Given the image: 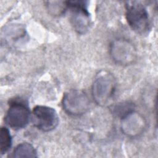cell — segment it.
Masks as SVG:
<instances>
[{
  "label": "cell",
  "instance_id": "5b68a950",
  "mask_svg": "<svg viewBox=\"0 0 158 158\" xmlns=\"http://www.w3.org/2000/svg\"><path fill=\"white\" fill-rule=\"evenodd\" d=\"M33 122L39 130L47 132L57 127L59 117L53 108L45 106H36L33 109Z\"/></svg>",
  "mask_w": 158,
  "mask_h": 158
},
{
  "label": "cell",
  "instance_id": "8992f818",
  "mask_svg": "<svg viewBox=\"0 0 158 158\" xmlns=\"http://www.w3.org/2000/svg\"><path fill=\"white\" fill-rule=\"evenodd\" d=\"M68 8L71 10L70 20L75 30L78 33H84L90 24L89 14L86 2L83 1H66Z\"/></svg>",
  "mask_w": 158,
  "mask_h": 158
},
{
  "label": "cell",
  "instance_id": "277c9868",
  "mask_svg": "<svg viewBox=\"0 0 158 158\" xmlns=\"http://www.w3.org/2000/svg\"><path fill=\"white\" fill-rule=\"evenodd\" d=\"M62 104L67 114L75 116L80 115L88 111L89 100L83 91L71 89L64 93Z\"/></svg>",
  "mask_w": 158,
  "mask_h": 158
},
{
  "label": "cell",
  "instance_id": "7c38bea8",
  "mask_svg": "<svg viewBox=\"0 0 158 158\" xmlns=\"http://www.w3.org/2000/svg\"><path fill=\"white\" fill-rule=\"evenodd\" d=\"M48 10L53 15H60L68 8L66 1H48Z\"/></svg>",
  "mask_w": 158,
  "mask_h": 158
},
{
  "label": "cell",
  "instance_id": "30bf717a",
  "mask_svg": "<svg viewBox=\"0 0 158 158\" xmlns=\"http://www.w3.org/2000/svg\"><path fill=\"white\" fill-rule=\"evenodd\" d=\"M12 146V137L7 128L1 127L0 130V151L1 154L7 152Z\"/></svg>",
  "mask_w": 158,
  "mask_h": 158
},
{
  "label": "cell",
  "instance_id": "7a4b0ae2",
  "mask_svg": "<svg viewBox=\"0 0 158 158\" xmlns=\"http://www.w3.org/2000/svg\"><path fill=\"white\" fill-rule=\"evenodd\" d=\"M126 19L133 30L143 34L151 27V21L146 7L138 1H129L126 4Z\"/></svg>",
  "mask_w": 158,
  "mask_h": 158
},
{
  "label": "cell",
  "instance_id": "ba28073f",
  "mask_svg": "<svg viewBox=\"0 0 158 158\" xmlns=\"http://www.w3.org/2000/svg\"><path fill=\"white\" fill-rule=\"evenodd\" d=\"M122 119V129L123 132L128 136L138 135L144 127L145 123L143 118L134 111Z\"/></svg>",
  "mask_w": 158,
  "mask_h": 158
},
{
  "label": "cell",
  "instance_id": "3957f363",
  "mask_svg": "<svg viewBox=\"0 0 158 158\" xmlns=\"http://www.w3.org/2000/svg\"><path fill=\"white\" fill-rule=\"evenodd\" d=\"M30 111L27 104L20 100H12L4 117L5 123L10 128L19 130L28 123Z\"/></svg>",
  "mask_w": 158,
  "mask_h": 158
},
{
  "label": "cell",
  "instance_id": "8fae6325",
  "mask_svg": "<svg viewBox=\"0 0 158 158\" xmlns=\"http://www.w3.org/2000/svg\"><path fill=\"white\" fill-rule=\"evenodd\" d=\"M134 104L130 102H123L116 105L114 108V113L123 118L130 113L134 111Z\"/></svg>",
  "mask_w": 158,
  "mask_h": 158
},
{
  "label": "cell",
  "instance_id": "9c48e42d",
  "mask_svg": "<svg viewBox=\"0 0 158 158\" xmlns=\"http://www.w3.org/2000/svg\"><path fill=\"white\" fill-rule=\"evenodd\" d=\"M12 156L14 157H36L37 153L31 144L22 143L14 149Z\"/></svg>",
  "mask_w": 158,
  "mask_h": 158
},
{
  "label": "cell",
  "instance_id": "6da1fadb",
  "mask_svg": "<svg viewBox=\"0 0 158 158\" xmlns=\"http://www.w3.org/2000/svg\"><path fill=\"white\" fill-rule=\"evenodd\" d=\"M116 89V81L112 73L100 71L96 76L92 86V95L99 106H106L112 101Z\"/></svg>",
  "mask_w": 158,
  "mask_h": 158
},
{
  "label": "cell",
  "instance_id": "52a82bcc",
  "mask_svg": "<svg viewBox=\"0 0 158 158\" xmlns=\"http://www.w3.org/2000/svg\"><path fill=\"white\" fill-rule=\"evenodd\" d=\"M110 54L113 60L120 65L130 64L136 57V49L133 45L124 39H118L111 43Z\"/></svg>",
  "mask_w": 158,
  "mask_h": 158
}]
</instances>
